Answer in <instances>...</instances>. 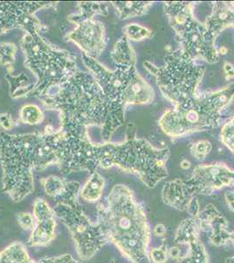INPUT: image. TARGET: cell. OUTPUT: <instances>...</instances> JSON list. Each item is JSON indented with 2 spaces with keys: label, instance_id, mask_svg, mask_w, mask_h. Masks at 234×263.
Listing matches in <instances>:
<instances>
[{
  "label": "cell",
  "instance_id": "obj_1",
  "mask_svg": "<svg viewBox=\"0 0 234 263\" xmlns=\"http://www.w3.org/2000/svg\"><path fill=\"white\" fill-rule=\"evenodd\" d=\"M169 148L158 149L142 139L136 137V126L130 123L127 138L122 143L94 144L89 137L79 138L64 134L59 143V171L63 176L80 171L91 174L98 167H120L137 176L148 188L168 177L166 162Z\"/></svg>",
  "mask_w": 234,
  "mask_h": 263
},
{
  "label": "cell",
  "instance_id": "obj_2",
  "mask_svg": "<svg viewBox=\"0 0 234 263\" xmlns=\"http://www.w3.org/2000/svg\"><path fill=\"white\" fill-rule=\"evenodd\" d=\"M63 132L51 126L44 133L0 135V165L3 192L20 202L34 190L33 171L59 164L58 149Z\"/></svg>",
  "mask_w": 234,
  "mask_h": 263
},
{
  "label": "cell",
  "instance_id": "obj_3",
  "mask_svg": "<svg viewBox=\"0 0 234 263\" xmlns=\"http://www.w3.org/2000/svg\"><path fill=\"white\" fill-rule=\"evenodd\" d=\"M107 203L97 206V223L109 242L132 263H151L148 255L150 228L143 207L131 189L113 187Z\"/></svg>",
  "mask_w": 234,
  "mask_h": 263
},
{
  "label": "cell",
  "instance_id": "obj_4",
  "mask_svg": "<svg viewBox=\"0 0 234 263\" xmlns=\"http://www.w3.org/2000/svg\"><path fill=\"white\" fill-rule=\"evenodd\" d=\"M41 101L46 107L59 111L65 135L79 138L89 137V126L102 128L110 114L107 98L89 71L78 70Z\"/></svg>",
  "mask_w": 234,
  "mask_h": 263
},
{
  "label": "cell",
  "instance_id": "obj_5",
  "mask_svg": "<svg viewBox=\"0 0 234 263\" xmlns=\"http://www.w3.org/2000/svg\"><path fill=\"white\" fill-rule=\"evenodd\" d=\"M19 44L26 57L25 65L37 78L27 98L44 99L78 71L74 55L52 45L39 33H26Z\"/></svg>",
  "mask_w": 234,
  "mask_h": 263
},
{
  "label": "cell",
  "instance_id": "obj_6",
  "mask_svg": "<svg viewBox=\"0 0 234 263\" xmlns=\"http://www.w3.org/2000/svg\"><path fill=\"white\" fill-rule=\"evenodd\" d=\"M234 98V82L222 90L197 95L185 107H174L163 114L159 125L169 137H184L215 128L220 124L223 110Z\"/></svg>",
  "mask_w": 234,
  "mask_h": 263
},
{
  "label": "cell",
  "instance_id": "obj_7",
  "mask_svg": "<svg viewBox=\"0 0 234 263\" xmlns=\"http://www.w3.org/2000/svg\"><path fill=\"white\" fill-rule=\"evenodd\" d=\"M144 67L156 78L161 93L174 107L190 105L198 95L197 89L205 70L182 48L167 54L163 66L145 62Z\"/></svg>",
  "mask_w": 234,
  "mask_h": 263
},
{
  "label": "cell",
  "instance_id": "obj_8",
  "mask_svg": "<svg viewBox=\"0 0 234 263\" xmlns=\"http://www.w3.org/2000/svg\"><path fill=\"white\" fill-rule=\"evenodd\" d=\"M80 184L68 182L65 191L54 198V213L71 234L79 257L83 260L91 259L109 240L97 223H94L84 213L78 201Z\"/></svg>",
  "mask_w": 234,
  "mask_h": 263
},
{
  "label": "cell",
  "instance_id": "obj_9",
  "mask_svg": "<svg viewBox=\"0 0 234 263\" xmlns=\"http://www.w3.org/2000/svg\"><path fill=\"white\" fill-rule=\"evenodd\" d=\"M82 61L100 84L110 104V114L101 128V138L104 143H106L110 141L116 129L124 123L127 91L134 78L139 73L136 65L116 67L114 71H110L96 59L84 53H82Z\"/></svg>",
  "mask_w": 234,
  "mask_h": 263
},
{
  "label": "cell",
  "instance_id": "obj_10",
  "mask_svg": "<svg viewBox=\"0 0 234 263\" xmlns=\"http://www.w3.org/2000/svg\"><path fill=\"white\" fill-rule=\"evenodd\" d=\"M181 48L194 61L208 63L219 62V51L215 46L216 38L208 31L205 24L196 20L194 14L172 26Z\"/></svg>",
  "mask_w": 234,
  "mask_h": 263
},
{
  "label": "cell",
  "instance_id": "obj_11",
  "mask_svg": "<svg viewBox=\"0 0 234 263\" xmlns=\"http://www.w3.org/2000/svg\"><path fill=\"white\" fill-rule=\"evenodd\" d=\"M57 2H0V34L14 28H21L27 33L46 30L36 17L39 10L54 7Z\"/></svg>",
  "mask_w": 234,
  "mask_h": 263
},
{
  "label": "cell",
  "instance_id": "obj_12",
  "mask_svg": "<svg viewBox=\"0 0 234 263\" xmlns=\"http://www.w3.org/2000/svg\"><path fill=\"white\" fill-rule=\"evenodd\" d=\"M184 182L194 197L208 196L223 187L233 185L234 171L224 163L199 165Z\"/></svg>",
  "mask_w": 234,
  "mask_h": 263
},
{
  "label": "cell",
  "instance_id": "obj_13",
  "mask_svg": "<svg viewBox=\"0 0 234 263\" xmlns=\"http://www.w3.org/2000/svg\"><path fill=\"white\" fill-rule=\"evenodd\" d=\"M199 222L197 218L184 219L176 233V244L184 246L180 249L178 263H209L208 256L204 246L199 239Z\"/></svg>",
  "mask_w": 234,
  "mask_h": 263
},
{
  "label": "cell",
  "instance_id": "obj_14",
  "mask_svg": "<svg viewBox=\"0 0 234 263\" xmlns=\"http://www.w3.org/2000/svg\"><path fill=\"white\" fill-rule=\"evenodd\" d=\"M67 40L74 42L82 53L95 59L106 48L105 27L101 22L94 18L82 21L68 34Z\"/></svg>",
  "mask_w": 234,
  "mask_h": 263
},
{
  "label": "cell",
  "instance_id": "obj_15",
  "mask_svg": "<svg viewBox=\"0 0 234 263\" xmlns=\"http://www.w3.org/2000/svg\"><path fill=\"white\" fill-rule=\"evenodd\" d=\"M35 224L28 239L30 247H48L56 238V214L50 204L43 198L33 203Z\"/></svg>",
  "mask_w": 234,
  "mask_h": 263
},
{
  "label": "cell",
  "instance_id": "obj_16",
  "mask_svg": "<svg viewBox=\"0 0 234 263\" xmlns=\"http://www.w3.org/2000/svg\"><path fill=\"white\" fill-rule=\"evenodd\" d=\"M196 218L200 231H204L207 234L212 245L220 247L230 241L231 233L227 230L228 223L212 204H208Z\"/></svg>",
  "mask_w": 234,
  "mask_h": 263
},
{
  "label": "cell",
  "instance_id": "obj_17",
  "mask_svg": "<svg viewBox=\"0 0 234 263\" xmlns=\"http://www.w3.org/2000/svg\"><path fill=\"white\" fill-rule=\"evenodd\" d=\"M163 200L164 203L178 211H187L190 202L194 198L184 180L177 179L166 182L163 189Z\"/></svg>",
  "mask_w": 234,
  "mask_h": 263
},
{
  "label": "cell",
  "instance_id": "obj_18",
  "mask_svg": "<svg viewBox=\"0 0 234 263\" xmlns=\"http://www.w3.org/2000/svg\"><path fill=\"white\" fill-rule=\"evenodd\" d=\"M234 24V3L214 2L212 12L205 22V27L217 38L223 31Z\"/></svg>",
  "mask_w": 234,
  "mask_h": 263
},
{
  "label": "cell",
  "instance_id": "obj_19",
  "mask_svg": "<svg viewBox=\"0 0 234 263\" xmlns=\"http://www.w3.org/2000/svg\"><path fill=\"white\" fill-rule=\"evenodd\" d=\"M110 4L108 2H79L78 13H73L69 16L71 23L77 25L82 21L93 20L96 14L106 16L109 13Z\"/></svg>",
  "mask_w": 234,
  "mask_h": 263
},
{
  "label": "cell",
  "instance_id": "obj_20",
  "mask_svg": "<svg viewBox=\"0 0 234 263\" xmlns=\"http://www.w3.org/2000/svg\"><path fill=\"white\" fill-rule=\"evenodd\" d=\"M110 57L116 67L136 65V53L125 36H122L115 44L110 52Z\"/></svg>",
  "mask_w": 234,
  "mask_h": 263
},
{
  "label": "cell",
  "instance_id": "obj_21",
  "mask_svg": "<svg viewBox=\"0 0 234 263\" xmlns=\"http://www.w3.org/2000/svg\"><path fill=\"white\" fill-rule=\"evenodd\" d=\"M111 5L115 6L116 11L119 13V18L122 21L135 18L138 16H142L148 12V9L152 7L153 2H144V1H114Z\"/></svg>",
  "mask_w": 234,
  "mask_h": 263
},
{
  "label": "cell",
  "instance_id": "obj_22",
  "mask_svg": "<svg viewBox=\"0 0 234 263\" xmlns=\"http://www.w3.org/2000/svg\"><path fill=\"white\" fill-rule=\"evenodd\" d=\"M105 180L101 174L95 171L90 175L89 180L80 190V197L83 200L90 203H95L101 199L103 193Z\"/></svg>",
  "mask_w": 234,
  "mask_h": 263
},
{
  "label": "cell",
  "instance_id": "obj_23",
  "mask_svg": "<svg viewBox=\"0 0 234 263\" xmlns=\"http://www.w3.org/2000/svg\"><path fill=\"white\" fill-rule=\"evenodd\" d=\"M0 263H34L27 248L20 242H13L0 251Z\"/></svg>",
  "mask_w": 234,
  "mask_h": 263
},
{
  "label": "cell",
  "instance_id": "obj_24",
  "mask_svg": "<svg viewBox=\"0 0 234 263\" xmlns=\"http://www.w3.org/2000/svg\"><path fill=\"white\" fill-rule=\"evenodd\" d=\"M6 79L10 84V93L13 99L27 97L28 93L33 90L34 84L30 83L29 78L22 72L20 75L13 76L10 71H7Z\"/></svg>",
  "mask_w": 234,
  "mask_h": 263
},
{
  "label": "cell",
  "instance_id": "obj_25",
  "mask_svg": "<svg viewBox=\"0 0 234 263\" xmlns=\"http://www.w3.org/2000/svg\"><path fill=\"white\" fill-rule=\"evenodd\" d=\"M67 182L68 181L55 176H50L40 180V183L43 185L45 192L48 196L53 198H55L59 197V195L62 194L63 192L65 191Z\"/></svg>",
  "mask_w": 234,
  "mask_h": 263
},
{
  "label": "cell",
  "instance_id": "obj_26",
  "mask_svg": "<svg viewBox=\"0 0 234 263\" xmlns=\"http://www.w3.org/2000/svg\"><path fill=\"white\" fill-rule=\"evenodd\" d=\"M19 120L21 122L31 126L39 125L44 120V114L37 105H24L19 111Z\"/></svg>",
  "mask_w": 234,
  "mask_h": 263
},
{
  "label": "cell",
  "instance_id": "obj_27",
  "mask_svg": "<svg viewBox=\"0 0 234 263\" xmlns=\"http://www.w3.org/2000/svg\"><path fill=\"white\" fill-rule=\"evenodd\" d=\"M124 36L131 42H141L153 35V32L145 27L138 24H127L123 27Z\"/></svg>",
  "mask_w": 234,
  "mask_h": 263
},
{
  "label": "cell",
  "instance_id": "obj_28",
  "mask_svg": "<svg viewBox=\"0 0 234 263\" xmlns=\"http://www.w3.org/2000/svg\"><path fill=\"white\" fill-rule=\"evenodd\" d=\"M17 46L11 42H0V63L11 71L15 63Z\"/></svg>",
  "mask_w": 234,
  "mask_h": 263
},
{
  "label": "cell",
  "instance_id": "obj_29",
  "mask_svg": "<svg viewBox=\"0 0 234 263\" xmlns=\"http://www.w3.org/2000/svg\"><path fill=\"white\" fill-rule=\"evenodd\" d=\"M221 141L234 154V116L223 126Z\"/></svg>",
  "mask_w": 234,
  "mask_h": 263
},
{
  "label": "cell",
  "instance_id": "obj_30",
  "mask_svg": "<svg viewBox=\"0 0 234 263\" xmlns=\"http://www.w3.org/2000/svg\"><path fill=\"white\" fill-rule=\"evenodd\" d=\"M211 144L208 141H199L195 142L190 147L192 156L197 160H203L210 154L211 151Z\"/></svg>",
  "mask_w": 234,
  "mask_h": 263
},
{
  "label": "cell",
  "instance_id": "obj_31",
  "mask_svg": "<svg viewBox=\"0 0 234 263\" xmlns=\"http://www.w3.org/2000/svg\"><path fill=\"white\" fill-rule=\"evenodd\" d=\"M17 221L22 229L33 230L35 224V218L29 213H19L17 214Z\"/></svg>",
  "mask_w": 234,
  "mask_h": 263
},
{
  "label": "cell",
  "instance_id": "obj_32",
  "mask_svg": "<svg viewBox=\"0 0 234 263\" xmlns=\"http://www.w3.org/2000/svg\"><path fill=\"white\" fill-rule=\"evenodd\" d=\"M34 263H83L81 260L74 259L71 254H66L55 257L43 258L39 260H34Z\"/></svg>",
  "mask_w": 234,
  "mask_h": 263
},
{
  "label": "cell",
  "instance_id": "obj_33",
  "mask_svg": "<svg viewBox=\"0 0 234 263\" xmlns=\"http://www.w3.org/2000/svg\"><path fill=\"white\" fill-rule=\"evenodd\" d=\"M150 256L154 263H165L168 259V251L165 245L163 244L160 248L152 249L150 252Z\"/></svg>",
  "mask_w": 234,
  "mask_h": 263
},
{
  "label": "cell",
  "instance_id": "obj_34",
  "mask_svg": "<svg viewBox=\"0 0 234 263\" xmlns=\"http://www.w3.org/2000/svg\"><path fill=\"white\" fill-rule=\"evenodd\" d=\"M0 126L5 130H11L14 126V122L11 114L7 112L0 114Z\"/></svg>",
  "mask_w": 234,
  "mask_h": 263
},
{
  "label": "cell",
  "instance_id": "obj_35",
  "mask_svg": "<svg viewBox=\"0 0 234 263\" xmlns=\"http://www.w3.org/2000/svg\"><path fill=\"white\" fill-rule=\"evenodd\" d=\"M224 71H225L226 80H231L234 78V67L231 63H225L224 65Z\"/></svg>",
  "mask_w": 234,
  "mask_h": 263
},
{
  "label": "cell",
  "instance_id": "obj_36",
  "mask_svg": "<svg viewBox=\"0 0 234 263\" xmlns=\"http://www.w3.org/2000/svg\"><path fill=\"white\" fill-rule=\"evenodd\" d=\"M225 199L228 203L230 209L234 212V192H226L225 194Z\"/></svg>",
  "mask_w": 234,
  "mask_h": 263
},
{
  "label": "cell",
  "instance_id": "obj_37",
  "mask_svg": "<svg viewBox=\"0 0 234 263\" xmlns=\"http://www.w3.org/2000/svg\"><path fill=\"white\" fill-rule=\"evenodd\" d=\"M166 233L165 227L163 224H157V227L154 228V233L157 236H164Z\"/></svg>",
  "mask_w": 234,
  "mask_h": 263
},
{
  "label": "cell",
  "instance_id": "obj_38",
  "mask_svg": "<svg viewBox=\"0 0 234 263\" xmlns=\"http://www.w3.org/2000/svg\"><path fill=\"white\" fill-rule=\"evenodd\" d=\"M181 167H183L184 170H187L190 167V162L187 160H184L183 162H181Z\"/></svg>",
  "mask_w": 234,
  "mask_h": 263
},
{
  "label": "cell",
  "instance_id": "obj_39",
  "mask_svg": "<svg viewBox=\"0 0 234 263\" xmlns=\"http://www.w3.org/2000/svg\"><path fill=\"white\" fill-rule=\"evenodd\" d=\"M230 241L233 243L234 244V232L231 233V236H230Z\"/></svg>",
  "mask_w": 234,
  "mask_h": 263
},
{
  "label": "cell",
  "instance_id": "obj_40",
  "mask_svg": "<svg viewBox=\"0 0 234 263\" xmlns=\"http://www.w3.org/2000/svg\"><path fill=\"white\" fill-rule=\"evenodd\" d=\"M226 261H227V263H234V258H230Z\"/></svg>",
  "mask_w": 234,
  "mask_h": 263
},
{
  "label": "cell",
  "instance_id": "obj_41",
  "mask_svg": "<svg viewBox=\"0 0 234 263\" xmlns=\"http://www.w3.org/2000/svg\"><path fill=\"white\" fill-rule=\"evenodd\" d=\"M232 27H234V24H233V26H232Z\"/></svg>",
  "mask_w": 234,
  "mask_h": 263
},
{
  "label": "cell",
  "instance_id": "obj_42",
  "mask_svg": "<svg viewBox=\"0 0 234 263\" xmlns=\"http://www.w3.org/2000/svg\"><path fill=\"white\" fill-rule=\"evenodd\" d=\"M113 263H114V262H113Z\"/></svg>",
  "mask_w": 234,
  "mask_h": 263
}]
</instances>
